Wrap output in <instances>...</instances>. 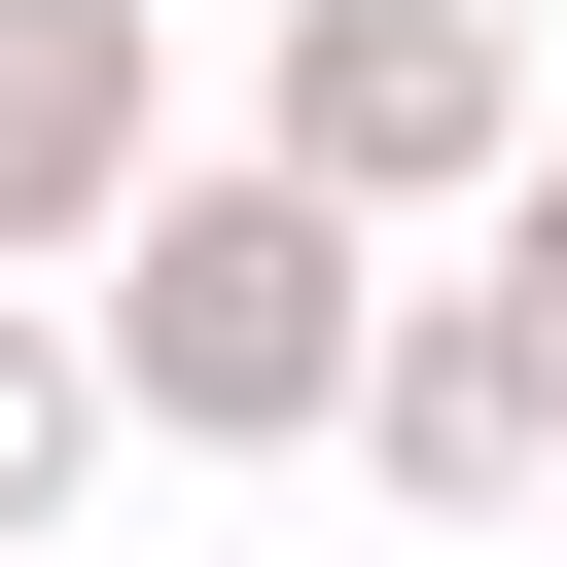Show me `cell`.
Wrapping results in <instances>:
<instances>
[{
    "mask_svg": "<svg viewBox=\"0 0 567 567\" xmlns=\"http://www.w3.org/2000/svg\"><path fill=\"white\" fill-rule=\"evenodd\" d=\"M71 319H106V425H142V461H354V390H390V248H354L284 142H177Z\"/></svg>",
    "mask_w": 567,
    "mask_h": 567,
    "instance_id": "6da1fadb",
    "label": "cell"
},
{
    "mask_svg": "<svg viewBox=\"0 0 567 567\" xmlns=\"http://www.w3.org/2000/svg\"><path fill=\"white\" fill-rule=\"evenodd\" d=\"M248 142H284V177L354 213V248H390V213H461V248H496V177H532L567 106H532V35H496V0H284Z\"/></svg>",
    "mask_w": 567,
    "mask_h": 567,
    "instance_id": "7a4b0ae2",
    "label": "cell"
},
{
    "mask_svg": "<svg viewBox=\"0 0 567 567\" xmlns=\"http://www.w3.org/2000/svg\"><path fill=\"white\" fill-rule=\"evenodd\" d=\"M177 177V0H0V284H106Z\"/></svg>",
    "mask_w": 567,
    "mask_h": 567,
    "instance_id": "3957f363",
    "label": "cell"
},
{
    "mask_svg": "<svg viewBox=\"0 0 567 567\" xmlns=\"http://www.w3.org/2000/svg\"><path fill=\"white\" fill-rule=\"evenodd\" d=\"M354 461H390V496H461V532H496V496H567V354H532L496 284H390V390H354Z\"/></svg>",
    "mask_w": 567,
    "mask_h": 567,
    "instance_id": "277c9868",
    "label": "cell"
},
{
    "mask_svg": "<svg viewBox=\"0 0 567 567\" xmlns=\"http://www.w3.org/2000/svg\"><path fill=\"white\" fill-rule=\"evenodd\" d=\"M71 496H106V319H71V284H0V567H35Z\"/></svg>",
    "mask_w": 567,
    "mask_h": 567,
    "instance_id": "5b68a950",
    "label": "cell"
},
{
    "mask_svg": "<svg viewBox=\"0 0 567 567\" xmlns=\"http://www.w3.org/2000/svg\"><path fill=\"white\" fill-rule=\"evenodd\" d=\"M461 284H496V319H532V354H567V142H532V177H496V248H461Z\"/></svg>",
    "mask_w": 567,
    "mask_h": 567,
    "instance_id": "8992f818",
    "label": "cell"
}]
</instances>
